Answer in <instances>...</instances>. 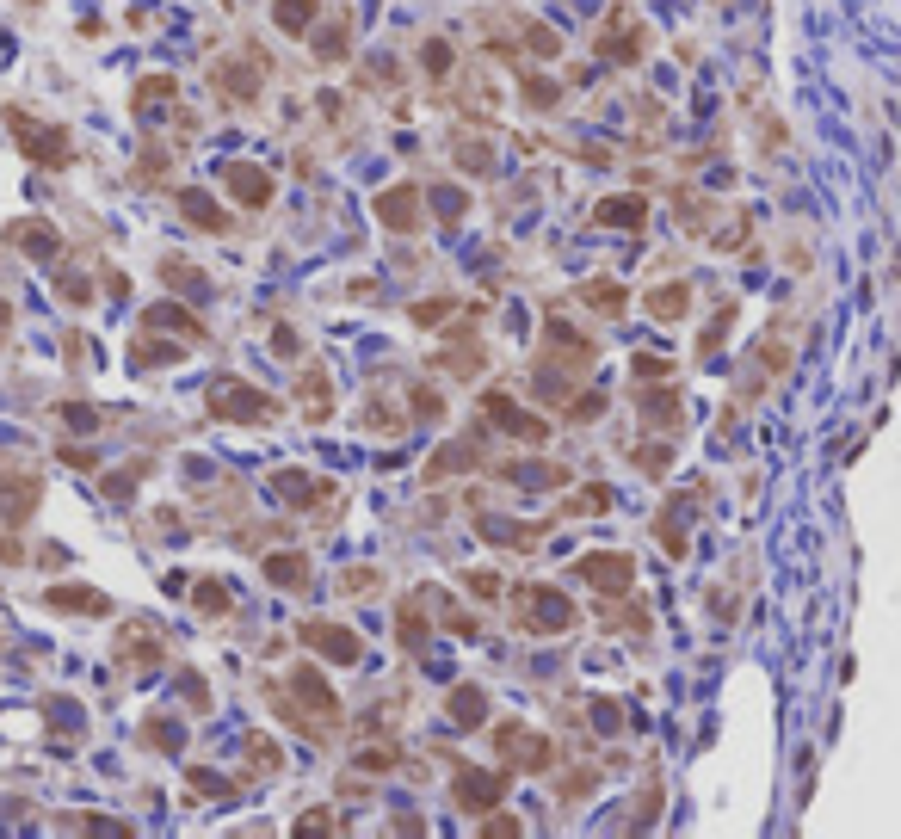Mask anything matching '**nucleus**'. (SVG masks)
<instances>
[{"label": "nucleus", "instance_id": "6", "mask_svg": "<svg viewBox=\"0 0 901 839\" xmlns=\"http://www.w3.org/2000/svg\"><path fill=\"white\" fill-rule=\"evenodd\" d=\"M303 648H315V654H328V661H358V636L352 630H340V624H303Z\"/></svg>", "mask_w": 901, "mask_h": 839}, {"label": "nucleus", "instance_id": "2", "mask_svg": "<svg viewBox=\"0 0 901 839\" xmlns=\"http://www.w3.org/2000/svg\"><path fill=\"white\" fill-rule=\"evenodd\" d=\"M13 130H19V142H25V155L44 161V167H62L68 155H75L68 130H56V124H25V112H13Z\"/></svg>", "mask_w": 901, "mask_h": 839}, {"label": "nucleus", "instance_id": "13", "mask_svg": "<svg viewBox=\"0 0 901 839\" xmlns=\"http://www.w3.org/2000/svg\"><path fill=\"white\" fill-rule=\"evenodd\" d=\"M593 216H599L605 229H636L642 216H648V204H642V198H605V204H599Z\"/></svg>", "mask_w": 901, "mask_h": 839}, {"label": "nucleus", "instance_id": "4", "mask_svg": "<svg viewBox=\"0 0 901 839\" xmlns=\"http://www.w3.org/2000/svg\"><path fill=\"white\" fill-rule=\"evenodd\" d=\"M494 747L507 753V759H519V765H531V772H537V765H550V759H556V747H550L544 735H531L525 722H500V728H494Z\"/></svg>", "mask_w": 901, "mask_h": 839}, {"label": "nucleus", "instance_id": "5", "mask_svg": "<svg viewBox=\"0 0 901 839\" xmlns=\"http://www.w3.org/2000/svg\"><path fill=\"white\" fill-rule=\"evenodd\" d=\"M482 414H488L494 426H507L513 439H550V420H531L525 408H513L507 395H488V401H482Z\"/></svg>", "mask_w": 901, "mask_h": 839}, {"label": "nucleus", "instance_id": "19", "mask_svg": "<svg viewBox=\"0 0 901 839\" xmlns=\"http://www.w3.org/2000/svg\"><path fill=\"white\" fill-rule=\"evenodd\" d=\"M451 704H457L451 716H457L463 728H470V722H482V691H476V685H463V691H457V698H451Z\"/></svg>", "mask_w": 901, "mask_h": 839}, {"label": "nucleus", "instance_id": "24", "mask_svg": "<svg viewBox=\"0 0 901 839\" xmlns=\"http://www.w3.org/2000/svg\"><path fill=\"white\" fill-rule=\"evenodd\" d=\"M439 216H445V223H457V216H463V192L439 186Z\"/></svg>", "mask_w": 901, "mask_h": 839}, {"label": "nucleus", "instance_id": "23", "mask_svg": "<svg viewBox=\"0 0 901 839\" xmlns=\"http://www.w3.org/2000/svg\"><path fill=\"white\" fill-rule=\"evenodd\" d=\"M636 377H642V383H667V358H655V352H636Z\"/></svg>", "mask_w": 901, "mask_h": 839}, {"label": "nucleus", "instance_id": "18", "mask_svg": "<svg viewBox=\"0 0 901 839\" xmlns=\"http://www.w3.org/2000/svg\"><path fill=\"white\" fill-rule=\"evenodd\" d=\"M266 574L278 580V587H303V580H309V562H303V556H272Z\"/></svg>", "mask_w": 901, "mask_h": 839}, {"label": "nucleus", "instance_id": "21", "mask_svg": "<svg viewBox=\"0 0 901 839\" xmlns=\"http://www.w3.org/2000/svg\"><path fill=\"white\" fill-rule=\"evenodd\" d=\"M636 469H642V476H667V445H642Z\"/></svg>", "mask_w": 901, "mask_h": 839}, {"label": "nucleus", "instance_id": "26", "mask_svg": "<svg viewBox=\"0 0 901 839\" xmlns=\"http://www.w3.org/2000/svg\"><path fill=\"white\" fill-rule=\"evenodd\" d=\"M62 420L75 426V432H87V426H93V408H62Z\"/></svg>", "mask_w": 901, "mask_h": 839}, {"label": "nucleus", "instance_id": "17", "mask_svg": "<svg viewBox=\"0 0 901 839\" xmlns=\"http://www.w3.org/2000/svg\"><path fill=\"white\" fill-rule=\"evenodd\" d=\"M642 420H648V426H655V432H667V426H679V401H673V395H655V401H648V395H642Z\"/></svg>", "mask_w": 901, "mask_h": 839}, {"label": "nucleus", "instance_id": "12", "mask_svg": "<svg viewBox=\"0 0 901 839\" xmlns=\"http://www.w3.org/2000/svg\"><path fill=\"white\" fill-rule=\"evenodd\" d=\"M229 186H235L241 204H266V198H272V179H266L260 167H241V161L229 167Z\"/></svg>", "mask_w": 901, "mask_h": 839}, {"label": "nucleus", "instance_id": "7", "mask_svg": "<svg viewBox=\"0 0 901 839\" xmlns=\"http://www.w3.org/2000/svg\"><path fill=\"white\" fill-rule=\"evenodd\" d=\"M581 580H593V587H605V593H630L636 568H630V556H587V562H581Z\"/></svg>", "mask_w": 901, "mask_h": 839}, {"label": "nucleus", "instance_id": "11", "mask_svg": "<svg viewBox=\"0 0 901 839\" xmlns=\"http://www.w3.org/2000/svg\"><path fill=\"white\" fill-rule=\"evenodd\" d=\"M179 210H186V223H198V229H210V235H223V229H229V216L216 210L204 192H179Z\"/></svg>", "mask_w": 901, "mask_h": 839}, {"label": "nucleus", "instance_id": "16", "mask_svg": "<svg viewBox=\"0 0 901 839\" xmlns=\"http://www.w3.org/2000/svg\"><path fill=\"white\" fill-rule=\"evenodd\" d=\"M648 315H655V321H679V315H686V284L655 290V297H648Z\"/></svg>", "mask_w": 901, "mask_h": 839}, {"label": "nucleus", "instance_id": "1", "mask_svg": "<svg viewBox=\"0 0 901 839\" xmlns=\"http://www.w3.org/2000/svg\"><path fill=\"white\" fill-rule=\"evenodd\" d=\"M513 605H525V630H568L574 624V605L556 587H519Z\"/></svg>", "mask_w": 901, "mask_h": 839}, {"label": "nucleus", "instance_id": "22", "mask_svg": "<svg viewBox=\"0 0 901 839\" xmlns=\"http://www.w3.org/2000/svg\"><path fill=\"white\" fill-rule=\"evenodd\" d=\"M167 284H179V290H192V297H204V290H210L204 278H192V272H186V260H167Z\"/></svg>", "mask_w": 901, "mask_h": 839}, {"label": "nucleus", "instance_id": "9", "mask_svg": "<svg viewBox=\"0 0 901 839\" xmlns=\"http://www.w3.org/2000/svg\"><path fill=\"white\" fill-rule=\"evenodd\" d=\"M377 210H383V223H389V229H420V192H414V186L383 192V198H377Z\"/></svg>", "mask_w": 901, "mask_h": 839}, {"label": "nucleus", "instance_id": "14", "mask_svg": "<svg viewBox=\"0 0 901 839\" xmlns=\"http://www.w3.org/2000/svg\"><path fill=\"white\" fill-rule=\"evenodd\" d=\"M272 19H278V25L297 38V31H309V25L321 19V7H315V0H278V7H272Z\"/></svg>", "mask_w": 901, "mask_h": 839}, {"label": "nucleus", "instance_id": "15", "mask_svg": "<svg viewBox=\"0 0 901 839\" xmlns=\"http://www.w3.org/2000/svg\"><path fill=\"white\" fill-rule=\"evenodd\" d=\"M13 241H19L25 253H38V260H56V247H62V241H56V229H44V223H19V229H13Z\"/></svg>", "mask_w": 901, "mask_h": 839}, {"label": "nucleus", "instance_id": "8", "mask_svg": "<svg viewBox=\"0 0 901 839\" xmlns=\"http://www.w3.org/2000/svg\"><path fill=\"white\" fill-rule=\"evenodd\" d=\"M451 790H457L463 809H494V796H500V772H476V765H463Z\"/></svg>", "mask_w": 901, "mask_h": 839}, {"label": "nucleus", "instance_id": "20", "mask_svg": "<svg viewBox=\"0 0 901 839\" xmlns=\"http://www.w3.org/2000/svg\"><path fill=\"white\" fill-rule=\"evenodd\" d=\"M581 297H587L593 309H624V290H618V284H587Z\"/></svg>", "mask_w": 901, "mask_h": 839}, {"label": "nucleus", "instance_id": "10", "mask_svg": "<svg viewBox=\"0 0 901 839\" xmlns=\"http://www.w3.org/2000/svg\"><path fill=\"white\" fill-rule=\"evenodd\" d=\"M50 605L56 611H75V617H105V611H112V599L93 593V587H50Z\"/></svg>", "mask_w": 901, "mask_h": 839}, {"label": "nucleus", "instance_id": "25", "mask_svg": "<svg viewBox=\"0 0 901 839\" xmlns=\"http://www.w3.org/2000/svg\"><path fill=\"white\" fill-rule=\"evenodd\" d=\"M445 62H451L445 44H426V68H432V75H445Z\"/></svg>", "mask_w": 901, "mask_h": 839}, {"label": "nucleus", "instance_id": "3", "mask_svg": "<svg viewBox=\"0 0 901 839\" xmlns=\"http://www.w3.org/2000/svg\"><path fill=\"white\" fill-rule=\"evenodd\" d=\"M210 414H223V420H272V395L247 389V383H216L210 389Z\"/></svg>", "mask_w": 901, "mask_h": 839}]
</instances>
